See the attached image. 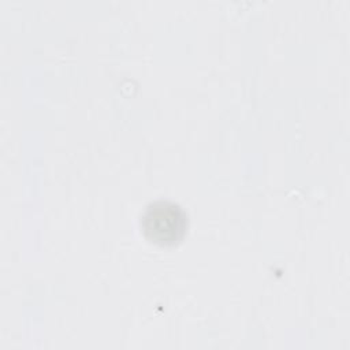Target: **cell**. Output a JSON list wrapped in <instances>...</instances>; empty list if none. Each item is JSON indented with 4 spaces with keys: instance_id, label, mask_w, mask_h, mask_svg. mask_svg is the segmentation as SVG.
<instances>
[{
    "instance_id": "cell-1",
    "label": "cell",
    "mask_w": 350,
    "mask_h": 350,
    "mask_svg": "<svg viewBox=\"0 0 350 350\" xmlns=\"http://www.w3.org/2000/svg\"><path fill=\"white\" fill-rule=\"evenodd\" d=\"M141 228L149 242L164 247L175 246L186 234L187 216L180 205L168 200H156L145 206Z\"/></svg>"
}]
</instances>
